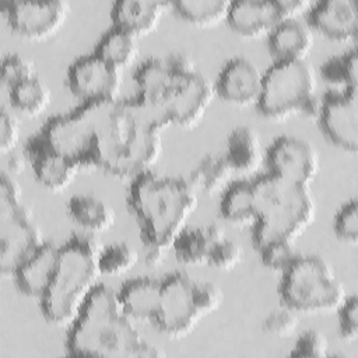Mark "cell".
I'll return each mask as SVG.
<instances>
[{
	"label": "cell",
	"mask_w": 358,
	"mask_h": 358,
	"mask_svg": "<svg viewBox=\"0 0 358 358\" xmlns=\"http://www.w3.org/2000/svg\"><path fill=\"white\" fill-rule=\"evenodd\" d=\"M196 280L187 273L175 271L161 280V296L151 324L169 338L190 334L203 319L194 296Z\"/></svg>",
	"instance_id": "obj_9"
},
{
	"label": "cell",
	"mask_w": 358,
	"mask_h": 358,
	"mask_svg": "<svg viewBox=\"0 0 358 358\" xmlns=\"http://www.w3.org/2000/svg\"><path fill=\"white\" fill-rule=\"evenodd\" d=\"M138 262V253L126 242H115L101 248L98 263L101 274L120 275L130 271Z\"/></svg>",
	"instance_id": "obj_33"
},
{
	"label": "cell",
	"mask_w": 358,
	"mask_h": 358,
	"mask_svg": "<svg viewBox=\"0 0 358 358\" xmlns=\"http://www.w3.org/2000/svg\"><path fill=\"white\" fill-rule=\"evenodd\" d=\"M70 218L85 232H103L113 227L116 213L113 207L94 194H76L67 203Z\"/></svg>",
	"instance_id": "obj_25"
},
{
	"label": "cell",
	"mask_w": 358,
	"mask_h": 358,
	"mask_svg": "<svg viewBox=\"0 0 358 358\" xmlns=\"http://www.w3.org/2000/svg\"><path fill=\"white\" fill-rule=\"evenodd\" d=\"M264 161L267 172L287 182L310 187L319 172V154L306 140L280 136L268 147Z\"/></svg>",
	"instance_id": "obj_11"
},
{
	"label": "cell",
	"mask_w": 358,
	"mask_h": 358,
	"mask_svg": "<svg viewBox=\"0 0 358 358\" xmlns=\"http://www.w3.org/2000/svg\"><path fill=\"white\" fill-rule=\"evenodd\" d=\"M263 84V73L246 57L229 59L220 70L214 88L227 102L235 105L257 103Z\"/></svg>",
	"instance_id": "obj_15"
},
{
	"label": "cell",
	"mask_w": 358,
	"mask_h": 358,
	"mask_svg": "<svg viewBox=\"0 0 358 358\" xmlns=\"http://www.w3.org/2000/svg\"><path fill=\"white\" fill-rule=\"evenodd\" d=\"M117 296L123 312L131 320H147L152 322L161 296V280L150 275H140L124 281Z\"/></svg>",
	"instance_id": "obj_20"
},
{
	"label": "cell",
	"mask_w": 358,
	"mask_h": 358,
	"mask_svg": "<svg viewBox=\"0 0 358 358\" xmlns=\"http://www.w3.org/2000/svg\"><path fill=\"white\" fill-rule=\"evenodd\" d=\"M13 31L28 39H45L64 24L70 3L64 0H14L1 4Z\"/></svg>",
	"instance_id": "obj_10"
},
{
	"label": "cell",
	"mask_w": 358,
	"mask_h": 358,
	"mask_svg": "<svg viewBox=\"0 0 358 358\" xmlns=\"http://www.w3.org/2000/svg\"><path fill=\"white\" fill-rule=\"evenodd\" d=\"M66 352L71 357L159 358L165 355L141 337L123 312L117 291L98 284L69 324Z\"/></svg>",
	"instance_id": "obj_2"
},
{
	"label": "cell",
	"mask_w": 358,
	"mask_h": 358,
	"mask_svg": "<svg viewBox=\"0 0 358 358\" xmlns=\"http://www.w3.org/2000/svg\"><path fill=\"white\" fill-rule=\"evenodd\" d=\"M308 25L336 41L355 38L358 10L355 0H320L306 10Z\"/></svg>",
	"instance_id": "obj_16"
},
{
	"label": "cell",
	"mask_w": 358,
	"mask_h": 358,
	"mask_svg": "<svg viewBox=\"0 0 358 358\" xmlns=\"http://www.w3.org/2000/svg\"><path fill=\"white\" fill-rule=\"evenodd\" d=\"M278 292L287 308L306 315L336 310L347 296L330 263L317 255H298L281 273Z\"/></svg>",
	"instance_id": "obj_7"
},
{
	"label": "cell",
	"mask_w": 358,
	"mask_h": 358,
	"mask_svg": "<svg viewBox=\"0 0 358 358\" xmlns=\"http://www.w3.org/2000/svg\"><path fill=\"white\" fill-rule=\"evenodd\" d=\"M333 228L336 235L347 243L358 242V204L357 199L347 200L336 213Z\"/></svg>",
	"instance_id": "obj_35"
},
{
	"label": "cell",
	"mask_w": 358,
	"mask_h": 358,
	"mask_svg": "<svg viewBox=\"0 0 358 358\" xmlns=\"http://www.w3.org/2000/svg\"><path fill=\"white\" fill-rule=\"evenodd\" d=\"M299 319L298 313L292 309L284 306L271 310L263 320L262 329L264 333L277 336V337H287L295 331L298 327Z\"/></svg>",
	"instance_id": "obj_39"
},
{
	"label": "cell",
	"mask_w": 358,
	"mask_h": 358,
	"mask_svg": "<svg viewBox=\"0 0 358 358\" xmlns=\"http://www.w3.org/2000/svg\"><path fill=\"white\" fill-rule=\"evenodd\" d=\"M165 6L157 0H117L110 8L112 25L137 38L147 35L159 24Z\"/></svg>",
	"instance_id": "obj_21"
},
{
	"label": "cell",
	"mask_w": 358,
	"mask_h": 358,
	"mask_svg": "<svg viewBox=\"0 0 358 358\" xmlns=\"http://www.w3.org/2000/svg\"><path fill=\"white\" fill-rule=\"evenodd\" d=\"M45 239L32 211L22 203V189L11 173L0 175V270L10 275L42 245Z\"/></svg>",
	"instance_id": "obj_8"
},
{
	"label": "cell",
	"mask_w": 358,
	"mask_h": 358,
	"mask_svg": "<svg viewBox=\"0 0 358 358\" xmlns=\"http://www.w3.org/2000/svg\"><path fill=\"white\" fill-rule=\"evenodd\" d=\"M11 106L28 116L42 113L50 102V90L38 76L28 78L8 90Z\"/></svg>",
	"instance_id": "obj_30"
},
{
	"label": "cell",
	"mask_w": 358,
	"mask_h": 358,
	"mask_svg": "<svg viewBox=\"0 0 358 358\" xmlns=\"http://www.w3.org/2000/svg\"><path fill=\"white\" fill-rule=\"evenodd\" d=\"M24 155H20V154H14L11 152V155L8 157V161H7V168L10 169V173L14 175V173H21L25 168V159L22 158Z\"/></svg>",
	"instance_id": "obj_44"
},
{
	"label": "cell",
	"mask_w": 358,
	"mask_h": 358,
	"mask_svg": "<svg viewBox=\"0 0 358 358\" xmlns=\"http://www.w3.org/2000/svg\"><path fill=\"white\" fill-rule=\"evenodd\" d=\"M214 95V85L199 71L180 77L172 91L164 98L171 124L180 127L196 126L211 105Z\"/></svg>",
	"instance_id": "obj_14"
},
{
	"label": "cell",
	"mask_w": 358,
	"mask_h": 358,
	"mask_svg": "<svg viewBox=\"0 0 358 358\" xmlns=\"http://www.w3.org/2000/svg\"><path fill=\"white\" fill-rule=\"evenodd\" d=\"M222 154L232 171L241 173L256 171L264 161L260 136L250 126H236L229 133Z\"/></svg>",
	"instance_id": "obj_23"
},
{
	"label": "cell",
	"mask_w": 358,
	"mask_h": 358,
	"mask_svg": "<svg viewBox=\"0 0 358 358\" xmlns=\"http://www.w3.org/2000/svg\"><path fill=\"white\" fill-rule=\"evenodd\" d=\"M137 39L138 38L133 34L112 25L99 38L94 52L112 66L122 70L134 62L138 53Z\"/></svg>",
	"instance_id": "obj_28"
},
{
	"label": "cell",
	"mask_w": 358,
	"mask_h": 358,
	"mask_svg": "<svg viewBox=\"0 0 358 358\" xmlns=\"http://www.w3.org/2000/svg\"><path fill=\"white\" fill-rule=\"evenodd\" d=\"M338 310V331L347 341H354L358 336V298L357 295L345 296Z\"/></svg>",
	"instance_id": "obj_40"
},
{
	"label": "cell",
	"mask_w": 358,
	"mask_h": 358,
	"mask_svg": "<svg viewBox=\"0 0 358 358\" xmlns=\"http://www.w3.org/2000/svg\"><path fill=\"white\" fill-rule=\"evenodd\" d=\"M27 155L31 159L36 180L52 192H62L69 187L80 171L76 162L50 150L36 137L27 143Z\"/></svg>",
	"instance_id": "obj_17"
},
{
	"label": "cell",
	"mask_w": 358,
	"mask_h": 358,
	"mask_svg": "<svg viewBox=\"0 0 358 358\" xmlns=\"http://www.w3.org/2000/svg\"><path fill=\"white\" fill-rule=\"evenodd\" d=\"M194 296L197 308L203 317L215 312L224 302L222 289L217 284L210 281H196Z\"/></svg>",
	"instance_id": "obj_41"
},
{
	"label": "cell",
	"mask_w": 358,
	"mask_h": 358,
	"mask_svg": "<svg viewBox=\"0 0 358 358\" xmlns=\"http://www.w3.org/2000/svg\"><path fill=\"white\" fill-rule=\"evenodd\" d=\"M133 78L138 90L137 94L164 102L180 77L172 73L165 57H150L136 69Z\"/></svg>",
	"instance_id": "obj_26"
},
{
	"label": "cell",
	"mask_w": 358,
	"mask_h": 358,
	"mask_svg": "<svg viewBox=\"0 0 358 358\" xmlns=\"http://www.w3.org/2000/svg\"><path fill=\"white\" fill-rule=\"evenodd\" d=\"M169 69L178 77H187L197 73L193 59L185 53H172L165 57Z\"/></svg>",
	"instance_id": "obj_43"
},
{
	"label": "cell",
	"mask_w": 358,
	"mask_h": 358,
	"mask_svg": "<svg viewBox=\"0 0 358 358\" xmlns=\"http://www.w3.org/2000/svg\"><path fill=\"white\" fill-rule=\"evenodd\" d=\"M358 53L355 48H351L340 55L329 57L320 67L322 77L340 88L358 87Z\"/></svg>",
	"instance_id": "obj_32"
},
{
	"label": "cell",
	"mask_w": 358,
	"mask_h": 358,
	"mask_svg": "<svg viewBox=\"0 0 358 358\" xmlns=\"http://www.w3.org/2000/svg\"><path fill=\"white\" fill-rule=\"evenodd\" d=\"M122 70L95 52L78 56L67 69L69 90L83 102L116 99L122 87Z\"/></svg>",
	"instance_id": "obj_13"
},
{
	"label": "cell",
	"mask_w": 358,
	"mask_h": 358,
	"mask_svg": "<svg viewBox=\"0 0 358 358\" xmlns=\"http://www.w3.org/2000/svg\"><path fill=\"white\" fill-rule=\"evenodd\" d=\"M175 11L185 20L199 24H215L227 20L231 1L228 0H176L172 3Z\"/></svg>",
	"instance_id": "obj_31"
},
{
	"label": "cell",
	"mask_w": 358,
	"mask_h": 358,
	"mask_svg": "<svg viewBox=\"0 0 358 358\" xmlns=\"http://www.w3.org/2000/svg\"><path fill=\"white\" fill-rule=\"evenodd\" d=\"M232 172L224 154L211 152L197 162L187 180L196 192L213 194L218 190H224Z\"/></svg>",
	"instance_id": "obj_29"
},
{
	"label": "cell",
	"mask_w": 358,
	"mask_h": 358,
	"mask_svg": "<svg viewBox=\"0 0 358 358\" xmlns=\"http://www.w3.org/2000/svg\"><path fill=\"white\" fill-rule=\"evenodd\" d=\"M256 220L253 245L256 249L273 242H295L313 222L316 203L310 187L280 179L270 172L252 179Z\"/></svg>",
	"instance_id": "obj_5"
},
{
	"label": "cell",
	"mask_w": 358,
	"mask_h": 358,
	"mask_svg": "<svg viewBox=\"0 0 358 358\" xmlns=\"http://www.w3.org/2000/svg\"><path fill=\"white\" fill-rule=\"evenodd\" d=\"M59 256V245L46 242L35 250L13 274L17 288L28 295L41 298L53 277Z\"/></svg>",
	"instance_id": "obj_19"
},
{
	"label": "cell",
	"mask_w": 358,
	"mask_h": 358,
	"mask_svg": "<svg viewBox=\"0 0 358 358\" xmlns=\"http://www.w3.org/2000/svg\"><path fill=\"white\" fill-rule=\"evenodd\" d=\"M322 98L317 78L308 59H284L263 73L262 92L256 106L270 119H284L292 113L319 116Z\"/></svg>",
	"instance_id": "obj_6"
},
{
	"label": "cell",
	"mask_w": 358,
	"mask_h": 358,
	"mask_svg": "<svg viewBox=\"0 0 358 358\" xmlns=\"http://www.w3.org/2000/svg\"><path fill=\"white\" fill-rule=\"evenodd\" d=\"M285 20L280 0H236L231 1L227 21L239 34L255 36L268 34Z\"/></svg>",
	"instance_id": "obj_18"
},
{
	"label": "cell",
	"mask_w": 358,
	"mask_h": 358,
	"mask_svg": "<svg viewBox=\"0 0 358 358\" xmlns=\"http://www.w3.org/2000/svg\"><path fill=\"white\" fill-rule=\"evenodd\" d=\"M329 348H330V344L327 337L322 331L310 329L303 331L298 337L289 355L296 358H302V357L322 358L329 354Z\"/></svg>",
	"instance_id": "obj_38"
},
{
	"label": "cell",
	"mask_w": 358,
	"mask_h": 358,
	"mask_svg": "<svg viewBox=\"0 0 358 358\" xmlns=\"http://www.w3.org/2000/svg\"><path fill=\"white\" fill-rule=\"evenodd\" d=\"M34 64L20 53H8L1 62V81L10 90L11 87L35 77Z\"/></svg>",
	"instance_id": "obj_36"
},
{
	"label": "cell",
	"mask_w": 358,
	"mask_h": 358,
	"mask_svg": "<svg viewBox=\"0 0 358 358\" xmlns=\"http://www.w3.org/2000/svg\"><path fill=\"white\" fill-rule=\"evenodd\" d=\"M20 123L17 117L7 110L6 108H1L0 112V150L3 154L13 152L15 148L18 140H20Z\"/></svg>",
	"instance_id": "obj_42"
},
{
	"label": "cell",
	"mask_w": 358,
	"mask_h": 358,
	"mask_svg": "<svg viewBox=\"0 0 358 358\" xmlns=\"http://www.w3.org/2000/svg\"><path fill=\"white\" fill-rule=\"evenodd\" d=\"M357 88H337L322 96L317 122L327 140L338 148L358 150V95Z\"/></svg>",
	"instance_id": "obj_12"
},
{
	"label": "cell",
	"mask_w": 358,
	"mask_h": 358,
	"mask_svg": "<svg viewBox=\"0 0 358 358\" xmlns=\"http://www.w3.org/2000/svg\"><path fill=\"white\" fill-rule=\"evenodd\" d=\"M268 48L275 60L306 59L313 45V32L299 18L280 21L268 34Z\"/></svg>",
	"instance_id": "obj_22"
},
{
	"label": "cell",
	"mask_w": 358,
	"mask_h": 358,
	"mask_svg": "<svg viewBox=\"0 0 358 358\" xmlns=\"http://www.w3.org/2000/svg\"><path fill=\"white\" fill-rule=\"evenodd\" d=\"M224 236L227 235L218 225L186 227L172 243L175 256L179 262L189 266L207 264L213 245Z\"/></svg>",
	"instance_id": "obj_24"
},
{
	"label": "cell",
	"mask_w": 358,
	"mask_h": 358,
	"mask_svg": "<svg viewBox=\"0 0 358 358\" xmlns=\"http://www.w3.org/2000/svg\"><path fill=\"white\" fill-rule=\"evenodd\" d=\"M242 259V248L238 242L224 236L222 239L217 241L210 252L208 262L207 264L221 270V271H228L235 268L238 263Z\"/></svg>",
	"instance_id": "obj_37"
},
{
	"label": "cell",
	"mask_w": 358,
	"mask_h": 358,
	"mask_svg": "<svg viewBox=\"0 0 358 358\" xmlns=\"http://www.w3.org/2000/svg\"><path fill=\"white\" fill-rule=\"evenodd\" d=\"M257 250L260 253L262 263L267 268L278 273L287 270L299 255L294 248V242L287 241H273L260 246Z\"/></svg>",
	"instance_id": "obj_34"
},
{
	"label": "cell",
	"mask_w": 358,
	"mask_h": 358,
	"mask_svg": "<svg viewBox=\"0 0 358 358\" xmlns=\"http://www.w3.org/2000/svg\"><path fill=\"white\" fill-rule=\"evenodd\" d=\"M127 206L138 228L144 248L166 249L186 228L197 207V192L187 178L145 171L131 179Z\"/></svg>",
	"instance_id": "obj_3"
},
{
	"label": "cell",
	"mask_w": 358,
	"mask_h": 358,
	"mask_svg": "<svg viewBox=\"0 0 358 358\" xmlns=\"http://www.w3.org/2000/svg\"><path fill=\"white\" fill-rule=\"evenodd\" d=\"M98 241L87 234H73L59 246L53 277L39 298L43 317L53 326H69L84 301L99 284Z\"/></svg>",
	"instance_id": "obj_4"
},
{
	"label": "cell",
	"mask_w": 358,
	"mask_h": 358,
	"mask_svg": "<svg viewBox=\"0 0 358 358\" xmlns=\"http://www.w3.org/2000/svg\"><path fill=\"white\" fill-rule=\"evenodd\" d=\"M222 218L232 225H253L256 220L252 179H239L229 183L221 197Z\"/></svg>",
	"instance_id": "obj_27"
},
{
	"label": "cell",
	"mask_w": 358,
	"mask_h": 358,
	"mask_svg": "<svg viewBox=\"0 0 358 358\" xmlns=\"http://www.w3.org/2000/svg\"><path fill=\"white\" fill-rule=\"evenodd\" d=\"M35 137L80 169L131 179L150 171L162 151L159 130L140 123L120 98L83 102L50 117Z\"/></svg>",
	"instance_id": "obj_1"
}]
</instances>
